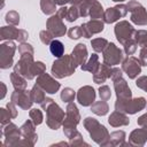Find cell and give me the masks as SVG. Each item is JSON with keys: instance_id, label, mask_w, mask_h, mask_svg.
<instances>
[{"instance_id": "1", "label": "cell", "mask_w": 147, "mask_h": 147, "mask_svg": "<svg viewBox=\"0 0 147 147\" xmlns=\"http://www.w3.org/2000/svg\"><path fill=\"white\" fill-rule=\"evenodd\" d=\"M84 127L90 133V137L94 142L100 146H108L109 144V132L108 130L93 117H86L84 119Z\"/></svg>"}, {"instance_id": "2", "label": "cell", "mask_w": 147, "mask_h": 147, "mask_svg": "<svg viewBox=\"0 0 147 147\" xmlns=\"http://www.w3.org/2000/svg\"><path fill=\"white\" fill-rule=\"evenodd\" d=\"M77 63L75 62L74 57L70 55H63L61 57H59L57 60H55L53 62L52 65V75L55 78H64V77H69L71 76L77 68Z\"/></svg>"}, {"instance_id": "3", "label": "cell", "mask_w": 147, "mask_h": 147, "mask_svg": "<svg viewBox=\"0 0 147 147\" xmlns=\"http://www.w3.org/2000/svg\"><path fill=\"white\" fill-rule=\"evenodd\" d=\"M80 122V114L74 101L69 102L65 109V117L63 121V132L67 138H71L77 132V125Z\"/></svg>"}, {"instance_id": "4", "label": "cell", "mask_w": 147, "mask_h": 147, "mask_svg": "<svg viewBox=\"0 0 147 147\" xmlns=\"http://www.w3.org/2000/svg\"><path fill=\"white\" fill-rule=\"evenodd\" d=\"M147 101L145 98H117L115 102V110L123 111L125 114H136L142 109H145Z\"/></svg>"}, {"instance_id": "5", "label": "cell", "mask_w": 147, "mask_h": 147, "mask_svg": "<svg viewBox=\"0 0 147 147\" xmlns=\"http://www.w3.org/2000/svg\"><path fill=\"white\" fill-rule=\"evenodd\" d=\"M46 124L51 130H57L63 124L64 121V111L63 109L53 101L46 109Z\"/></svg>"}, {"instance_id": "6", "label": "cell", "mask_w": 147, "mask_h": 147, "mask_svg": "<svg viewBox=\"0 0 147 147\" xmlns=\"http://www.w3.org/2000/svg\"><path fill=\"white\" fill-rule=\"evenodd\" d=\"M33 55H21V59L14 65V71L23 76L25 79L31 80L36 77L33 75Z\"/></svg>"}, {"instance_id": "7", "label": "cell", "mask_w": 147, "mask_h": 147, "mask_svg": "<svg viewBox=\"0 0 147 147\" xmlns=\"http://www.w3.org/2000/svg\"><path fill=\"white\" fill-rule=\"evenodd\" d=\"M126 7H127V11L131 13L130 20L132 23L140 26L147 25V10L140 2L136 0H130Z\"/></svg>"}, {"instance_id": "8", "label": "cell", "mask_w": 147, "mask_h": 147, "mask_svg": "<svg viewBox=\"0 0 147 147\" xmlns=\"http://www.w3.org/2000/svg\"><path fill=\"white\" fill-rule=\"evenodd\" d=\"M1 136L5 138V146H17L18 141L22 139L21 127H17L14 123H8L1 130Z\"/></svg>"}, {"instance_id": "9", "label": "cell", "mask_w": 147, "mask_h": 147, "mask_svg": "<svg viewBox=\"0 0 147 147\" xmlns=\"http://www.w3.org/2000/svg\"><path fill=\"white\" fill-rule=\"evenodd\" d=\"M16 51V46L11 40H8L0 45V68L9 69L13 65V59Z\"/></svg>"}, {"instance_id": "10", "label": "cell", "mask_w": 147, "mask_h": 147, "mask_svg": "<svg viewBox=\"0 0 147 147\" xmlns=\"http://www.w3.org/2000/svg\"><path fill=\"white\" fill-rule=\"evenodd\" d=\"M102 53H103V63H106L109 67L119 64L124 59L122 49H119L114 42H109Z\"/></svg>"}, {"instance_id": "11", "label": "cell", "mask_w": 147, "mask_h": 147, "mask_svg": "<svg viewBox=\"0 0 147 147\" xmlns=\"http://www.w3.org/2000/svg\"><path fill=\"white\" fill-rule=\"evenodd\" d=\"M114 32H115L116 39L119 41V44L124 45L127 40L133 38V34H134L136 30L127 21H121L115 25Z\"/></svg>"}, {"instance_id": "12", "label": "cell", "mask_w": 147, "mask_h": 147, "mask_svg": "<svg viewBox=\"0 0 147 147\" xmlns=\"http://www.w3.org/2000/svg\"><path fill=\"white\" fill-rule=\"evenodd\" d=\"M29 34L25 30L22 29H17L15 28V25H8V26H2L0 29V39L1 40H18L20 42H24L28 39Z\"/></svg>"}, {"instance_id": "13", "label": "cell", "mask_w": 147, "mask_h": 147, "mask_svg": "<svg viewBox=\"0 0 147 147\" xmlns=\"http://www.w3.org/2000/svg\"><path fill=\"white\" fill-rule=\"evenodd\" d=\"M37 85L40 86L46 93H49V94L56 93L61 87L60 83L47 72H44L37 77Z\"/></svg>"}, {"instance_id": "14", "label": "cell", "mask_w": 147, "mask_h": 147, "mask_svg": "<svg viewBox=\"0 0 147 147\" xmlns=\"http://www.w3.org/2000/svg\"><path fill=\"white\" fill-rule=\"evenodd\" d=\"M10 100L11 102H14L16 106H18L24 110L30 109L33 103L31 93L30 91H26V90H15L10 95Z\"/></svg>"}, {"instance_id": "15", "label": "cell", "mask_w": 147, "mask_h": 147, "mask_svg": "<svg viewBox=\"0 0 147 147\" xmlns=\"http://www.w3.org/2000/svg\"><path fill=\"white\" fill-rule=\"evenodd\" d=\"M62 17H60L57 14L52 15L46 23V28L47 30L53 34V37H62L67 33V26L64 25V23L62 22Z\"/></svg>"}, {"instance_id": "16", "label": "cell", "mask_w": 147, "mask_h": 147, "mask_svg": "<svg viewBox=\"0 0 147 147\" xmlns=\"http://www.w3.org/2000/svg\"><path fill=\"white\" fill-rule=\"evenodd\" d=\"M127 14V7L126 5H116L115 7H110L108 9L105 10V15H103V22L105 23H114L116 21H118L119 18L125 17Z\"/></svg>"}, {"instance_id": "17", "label": "cell", "mask_w": 147, "mask_h": 147, "mask_svg": "<svg viewBox=\"0 0 147 147\" xmlns=\"http://www.w3.org/2000/svg\"><path fill=\"white\" fill-rule=\"evenodd\" d=\"M122 70L127 75L130 79H136L138 75L141 72L140 61L134 56H129L122 62Z\"/></svg>"}, {"instance_id": "18", "label": "cell", "mask_w": 147, "mask_h": 147, "mask_svg": "<svg viewBox=\"0 0 147 147\" xmlns=\"http://www.w3.org/2000/svg\"><path fill=\"white\" fill-rule=\"evenodd\" d=\"M21 133H22V138L26 140L30 147L36 145L38 140V134L36 132V125L31 119L24 122V124L21 126Z\"/></svg>"}, {"instance_id": "19", "label": "cell", "mask_w": 147, "mask_h": 147, "mask_svg": "<svg viewBox=\"0 0 147 147\" xmlns=\"http://www.w3.org/2000/svg\"><path fill=\"white\" fill-rule=\"evenodd\" d=\"M76 96L79 105H82L83 107H88L95 101V91L92 86L85 85L78 90Z\"/></svg>"}, {"instance_id": "20", "label": "cell", "mask_w": 147, "mask_h": 147, "mask_svg": "<svg viewBox=\"0 0 147 147\" xmlns=\"http://www.w3.org/2000/svg\"><path fill=\"white\" fill-rule=\"evenodd\" d=\"M80 26L83 31V37L88 39L92 36L102 32L105 29V23L101 20H91L86 23H83Z\"/></svg>"}, {"instance_id": "21", "label": "cell", "mask_w": 147, "mask_h": 147, "mask_svg": "<svg viewBox=\"0 0 147 147\" xmlns=\"http://www.w3.org/2000/svg\"><path fill=\"white\" fill-rule=\"evenodd\" d=\"M147 141V127L141 126L131 132L129 137L127 145L129 146H144Z\"/></svg>"}, {"instance_id": "22", "label": "cell", "mask_w": 147, "mask_h": 147, "mask_svg": "<svg viewBox=\"0 0 147 147\" xmlns=\"http://www.w3.org/2000/svg\"><path fill=\"white\" fill-rule=\"evenodd\" d=\"M113 83H114V88H115L117 98H132V92H131L126 80L123 77L114 79Z\"/></svg>"}, {"instance_id": "23", "label": "cell", "mask_w": 147, "mask_h": 147, "mask_svg": "<svg viewBox=\"0 0 147 147\" xmlns=\"http://www.w3.org/2000/svg\"><path fill=\"white\" fill-rule=\"evenodd\" d=\"M108 123L113 126V127H119V126H125L130 124V119L126 116L125 113L123 111H118L115 110L114 113L110 114L109 118H108Z\"/></svg>"}, {"instance_id": "24", "label": "cell", "mask_w": 147, "mask_h": 147, "mask_svg": "<svg viewBox=\"0 0 147 147\" xmlns=\"http://www.w3.org/2000/svg\"><path fill=\"white\" fill-rule=\"evenodd\" d=\"M111 67L107 65L106 63H102L99 65V68L96 69V71L93 74V82L96 84H102L105 83L108 78H110L111 76Z\"/></svg>"}, {"instance_id": "25", "label": "cell", "mask_w": 147, "mask_h": 147, "mask_svg": "<svg viewBox=\"0 0 147 147\" xmlns=\"http://www.w3.org/2000/svg\"><path fill=\"white\" fill-rule=\"evenodd\" d=\"M71 56L74 57L77 65H83L87 60V48L85 44H77L71 52Z\"/></svg>"}, {"instance_id": "26", "label": "cell", "mask_w": 147, "mask_h": 147, "mask_svg": "<svg viewBox=\"0 0 147 147\" xmlns=\"http://www.w3.org/2000/svg\"><path fill=\"white\" fill-rule=\"evenodd\" d=\"M125 140V132L124 131H114L109 134V144L108 146H129Z\"/></svg>"}, {"instance_id": "27", "label": "cell", "mask_w": 147, "mask_h": 147, "mask_svg": "<svg viewBox=\"0 0 147 147\" xmlns=\"http://www.w3.org/2000/svg\"><path fill=\"white\" fill-rule=\"evenodd\" d=\"M99 65H100V63H99V56L94 53V54L91 55V57L83 65H80V68H82L83 71H88L91 74H94L96 71V69L99 68Z\"/></svg>"}, {"instance_id": "28", "label": "cell", "mask_w": 147, "mask_h": 147, "mask_svg": "<svg viewBox=\"0 0 147 147\" xmlns=\"http://www.w3.org/2000/svg\"><path fill=\"white\" fill-rule=\"evenodd\" d=\"M91 111L98 116H105L109 111V106L105 100L100 101H94L91 105Z\"/></svg>"}, {"instance_id": "29", "label": "cell", "mask_w": 147, "mask_h": 147, "mask_svg": "<svg viewBox=\"0 0 147 147\" xmlns=\"http://www.w3.org/2000/svg\"><path fill=\"white\" fill-rule=\"evenodd\" d=\"M103 15H105V10H103L101 3L96 0H94L91 5L88 16L91 17V20H103Z\"/></svg>"}, {"instance_id": "30", "label": "cell", "mask_w": 147, "mask_h": 147, "mask_svg": "<svg viewBox=\"0 0 147 147\" xmlns=\"http://www.w3.org/2000/svg\"><path fill=\"white\" fill-rule=\"evenodd\" d=\"M26 80L23 76L16 74L15 71H13L10 74V82L14 86L15 90H25L26 88Z\"/></svg>"}, {"instance_id": "31", "label": "cell", "mask_w": 147, "mask_h": 147, "mask_svg": "<svg viewBox=\"0 0 147 147\" xmlns=\"http://www.w3.org/2000/svg\"><path fill=\"white\" fill-rule=\"evenodd\" d=\"M49 51H51V53L55 56V57H61V56H63V54H64V46H63V44L60 41V40H57V39H54L52 42H51V45H49Z\"/></svg>"}, {"instance_id": "32", "label": "cell", "mask_w": 147, "mask_h": 147, "mask_svg": "<svg viewBox=\"0 0 147 147\" xmlns=\"http://www.w3.org/2000/svg\"><path fill=\"white\" fill-rule=\"evenodd\" d=\"M40 9L45 15H53L56 10V3L54 0H40Z\"/></svg>"}, {"instance_id": "33", "label": "cell", "mask_w": 147, "mask_h": 147, "mask_svg": "<svg viewBox=\"0 0 147 147\" xmlns=\"http://www.w3.org/2000/svg\"><path fill=\"white\" fill-rule=\"evenodd\" d=\"M30 93H31V98H32V101L33 102H36V103H41L44 100H45V91L40 87V86H38L37 84L32 87V90L30 91Z\"/></svg>"}, {"instance_id": "34", "label": "cell", "mask_w": 147, "mask_h": 147, "mask_svg": "<svg viewBox=\"0 0 147 147\" xmlns=\"http://www.w3.org/2000/svg\"><path fill=\"white\" fill-rule=\"evenodd\" d=\"M108 40L105 39V38H95V39H92L91 40V45H92V48L96 52V53H100V52H103L105 48L108 46Z\"/></svg>"}, {"instance_id": "35", "label": "cell", "mask_w": 147, "mask_h": 147, "mask_svg": "<svg viewBox=\"0 0 147 147\" xmlns=\"http://www.w3.org/2000/svg\"><path fill=\"white\" fill-rule=\"evenodd\" d=\"M133 39L136 40L137 45L140 47H147V31L146 30H138L133 34Z\"/></svg>"}, {"instance_id": "36", "label": "cell", "mask_w": 147, "mask_h": 147, "mask_svg": "<svg viewBox=\"0 0 147 147\" xmlns=\"http://www.w3.org/2000/svg\"><path fill=\"white\" fill-rule=\"evenodd\" d=\"M29 117H30V119L34 123L36 126H37V125H40V124L42 123V121H44V116H42L41 110H39V109H37V108H33V109H31V110L29 111Z\"/></svg>"}, {"instance_id": "37", "label": "cell", "mask_w": 147, "mask_h": 147, "mask_svg": "<svg viewBox=\"0 0 147 147\" xmlns=\"http://www.w3.org/2000/svg\"><path fill=\"white\" fill-rule=\"evenodd\" d=\"M75 96H76V92L70 87H64L62 90V92H61V100L63 102L69 103V102L74 101Z\"/></svg>"}, {"instance_id": "38", "label": "cell", "mask_w": 147, "mask_h": 147, "mask_svg": "<svg viewBox=\"0 0 147 147\" xmlns=\"http://www.w3.org/2000/svg\"><path fill=\"white\" fill-rule=\"evenodd\" d=\"M5 20L9 25H17L20 23V14L16 10H9L6 14Z\"/></svg>"}, {"instance_id": "39", "label": "cell", "mask_w": 147, "mask_h": 147, "mask_svg": "<svg viewBox=\"0 0 147 147\" xmlns=\"http://www.w3.org/2000/svg\"><path fill=\"white\" fill-rule=\"evenodd\" d=\"M69 145L70 146H88V144L87 142H85L84 141V139H83V136L80 134V132H76L71 138H69Z\"/></svg>"}, {"instance_id": "40", "label": "cell", "mask_w": 147, "mask_h": 147, "mask_svg": "<svg viewBox=\"0 0 147 147\" xmlns=\"http://www.w3.org/2000/svg\"><path fill=\"white\" fill-rule=\"evenodd\" d=\"M79 9H78V6H71L70 8H68V11H67V16H65V20L68 22H74L76 21L78 17H79Z\"/></svg>"}, {"instance_id": "41", "label": "cell", "mask_w": 147, "mask_h": 147, "mask_svg": "<svg viewBox=\"0 0 147 147\" xmlns=\"http://www.w3.org/2000/svg\"><path fill=\"white\" fill-rule=\"evenodd\" d=\"M124 53L126 54V55H132L133 53H136V51H137V42H136V40L132 38V39H130V40H127L124 45Z\"/></svg>"}, {"instance_id": "42", "label": "cell", "mask_w": 147, "mask_h": 147, "mask_svg": "<svg viewBox=\"0 0 147 147\" xmlns=\"http://www.w3.org/2000/svg\"><path fill=\"white\" fill-rule=\"evenodd\" d=\"M11 115L10 113L8 111V109H5V108H1L0 109V124H1V127H3L5 125H7L8 123H10V119H11Z\"/></svg>"}, {"instance_id": "43", "label": "cell", "mask_w": 147, "mask_h": 147, "mask_svg": "<svg viewBox=\"0 0 147 147\" xmlns=\"http://www.w3.org/2000/svg\"><path fill=\"white\" fill-rule=\"evenodd\" d=\"M39 38H40V41L44 44V45H51V42L54 40L53 38V34L46 29V30H42V31H40V33H39Z\"/></svg>"}, {"instance_id": "44", "label": "cell", "mask_w": 147, "mask_h": 147, "mask_svg": "<svg viewBox=\"0 0 147 147\" xmlns=\"http://www.w3.org/2000/svg\"><path fill=\"white\" fill-rule=\"evenodd\" d=\"M18 53L21 55H33L34 51L30 44L24 41V42H21V45L18 46Z\"/></svg>"}, {"instance_id": "45", "label": "cell", "mask_w": 147, "mask_h": 147, "mask_svg": "<svg viewBox=\"0 0 147 147\" xmlns=\"http://www.w3.org/2000/svg\"><path fill=\"white\" fill-rule=\"evenodd\" d=\"M68 36L70 39H78L80 37H83V31H82V26L77 25L74 28H70L68 31Z\"/></svg>"}, {"instance_id": "46", "label": "cell", "mask_w": 147, "mask_h": 147, "mask_svg": "<svg viewBox=\"0 0 147 147\" xmlns=\"http://www.w3.org/2000/svg\"><path fill=\"white\" fill-rule=\"evenodd\" d=\"M99 95H100V99L101 100H109L110 96H111V92H110V88L107 86V85H103V86H100L99 88Z\"/></svg>"}, {"instance_id": "47", "label": "cell", "mask_w": 147, "mask_h": 147, "mask_svg": "<svg viewBox=\"0 0 147 147\" xmlns=\"http://www.w3.org/2000/svg\"><path fill=\"white\" fill-rule=\"evenodd\" d=\"M44 72H46V67H45V64H44L41 61L34 62V64H33V75H34V76H39V75H41V74H44Z\"/></svg>"}, {"instance_id": "48", "label": "cell", "mask_w": 147, "mask_h": 147, "mask_svg": "<svg viewBox=\"0 0 147 147\" xmlns=\"http://www.w3.org/2000/svg\"><path fill=\"white\" fill-rule=\"evenodd\" d=\"M136 85L137 87L141 88L142 91L147 92V76H141L136 80Z\"/></svg>"}, {"instance_id": "49", "label": "cell", "mask_w": 147, "mask_h": 147, "mask_svg": "<svg viewBox=\"0 0 147 147\" xmlns=\"http://www.w3.org/2000/svg\"><path fill=\"white\" fill-rule=\"evenodd\" d=\"M139 61L142 67H147V47H141L139 54Z\"/></svg>"}, {"instance_id": "50", "label": "cell", "mask_w": 147, "mask_h": 147, "mask_svg": "<svg viewBox=\"0 0 147 147\" xmlns=\"http://www.w3.org/2000/svg\"><path fill=\"white\" fill-rule=\"evenodd\" d=\"M6 107H7L8 111L10 113L11 117H13V118H15V117L17 116V109H16V105H15L14 102H8Z\"/></svg>"}, {"instance_id": "51", "label": "cell", "mask_w": 147, "mask_h": 147, "mask_svg": "<svg viewBox=\"0 0 147 147\" xmlns=\"http://www.w3.org/2000/svg\"><path fill=\"white\" fill-rule=\"evenodd\" d=\"M123 70L122 69H119V68H113L111 69V76H110V78H111V80H114V79H117V78H119V77H123Z\"/></svg>"}, {"instance_id": "52", "label": "cell", "mask_w": 147, "mask_h": 147, "mask_svg": "<svg viewBox=\"0 0 147 147\" xmlns=\"http://www.w3.org/2000/svg\"><path fill=\"white\" fill-rule=\"evenodd\" d=\"M137 123H138L139 126H145V127H147V113L144 114V115H141V116L137 119Z\"/></svg>"}, {"instance_id": "53", "label": "cell", "mask_w": 147, "mask_h": 147, "mask_svg": "<svg viewBox=\"0 0 147 147\" xmlns=\"http://www.w3.org/2000/svg\"><path fill=\"white\" fill-rule=\"evenodd\" d=\"M67 11H68V8L64 6H62L60 9H57V11H56V14L60 16V17H62V18H65V16H67Z\"/></svg>"}, {"instance_id": "54", "label": "cell", "mask_w": 147, "mask_h": 147, "mask_svg": "<svg viewBox=\"0 0 147 147\" xmlns=\"http://www.w3.org/2000/svg\"><path fill=\"white\" fill-rule=\"evenodd\" d=\"M0 86L2 87V93H1V99H3V98H5V95H6V92H7V88H6V85H5V84H3L2 82L0 83Z\"/></svg>"}, {"instance_id": "55", "label": "cell", "mask_w": 147, "mask_h": 147, "mask_svg": "<svg viewBox=\"0 0 147 147\" xmlns=\"http://www.w3.org/2000/svg\"><path fill=\"white\" fill-rule=\"evenodd\" d=\"M54 1H55V3H56V5H60L61 7L69 2V0H54Z\"/></svg>"}, {"instance_id": "56", "label": "cell", "mask_w": 147, "mask_h": 147, "mask_svg": "<svg viewBox=\"0 0 147 147\" xmlns=\"http://www.w3.org/2000/svg\"><path fill=\"white\" fill-rule=\"evenodd\" d=\"M69 2L71 3V6H79L82 0H69Z\"/></svg>"}, {"instance_id": "57", "label": "cell", "mask_w": 147, "mask_h": 147, "mask_svg": "<svg viewBox=\"0 0 147 147\" xmlns=\"http://www.w3.org/2000/svg\"><path fill=\"white\" fill-rule=\"evenodd\" d=\"M52 146H70V145H69V142L62 141V142H59V144H55V145H52Z\"/></svg>"}, {"instance_id": "58", "label": "cell", "mask_w": 147, "mask_h": 147, "mask_svg": "<svg viewBox=\"0 0 147 147\" xmlns=\"http://www.w3.org/2000/svg\"><path fill=\"white\" fill-rule=\"evenodd\" d=\"M111 1H114V2H123L125 0H111Z\"/></svg>"}]
</instances>
